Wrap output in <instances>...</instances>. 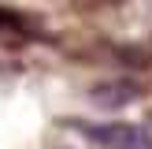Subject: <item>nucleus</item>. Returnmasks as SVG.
<instances>
[{"label": "nucleus", "instance_id": "1", "mask_svg": "<svg viewBox=\"0 0 152 149\" xmlns=\"http://www.w3.org/2000/svg\"><path fill=\"white\" fill-rule=\"evenodd\" d=\"M86 134L104 149H152V131L137 123H100L86 127Z\"/></svg>", "mask_w": 152, "mask_h": 149}, {"label": "nucleus", "instance_id": "2", "mask_svg": "<svg viewBox=\"0 0 152 149\" xmlns=\"http://www.w3.org/2000/svg\"><path fill=\"white\" fill-rule=\"evenodd\" d=\"M119 89H126V82H115V86H96L93 89V101L104 104V108H119V104H130L137 93H119Z\"/></svg>", "mask_w": 152, "mask_h": 149}]
</instances>
